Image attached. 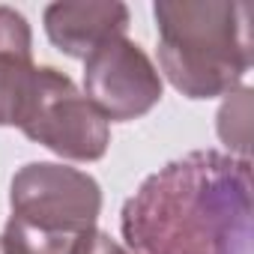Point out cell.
Instances as JSON below:
<instances>
[{
    "label": "cell",
    "mask_w": 254,
    "mask_h": 254,
    "mask_svg": "<svg viewBox=\"0 0 254 254\" xmlns=\"http://www.w3.org/2000/svg\"><path fill=\"white\" fill-rule=\"evenodd\" d=\"M72 254H132L129 248H126L123 242H117V239H111V233H105V230H90L78 245H75V251Z\"/></svg>",
    "instance_id": "9c48e42d"
},
{
    "label": "cell",
    "mask_w": 254,
    "mask_h": 254,
    "mask_svg": "<svg viewBox=\"0 0 254 254\" xmlns=\"http://www.w3.org/2000/svg\"><path fill=\"white\" fill-rule=\"evenodd\" d=\"M159 75L186 99H215L242 87L251 69V3L159 0Z\"/></svg>",
    "instance_id": "7a4b0ae2"
},
{
    "label": "cell",
    "mask_w": 254,
    "mask_h": 254,
    "mask_svg": "<svg viewBox=\"0 0 254 254\" xmlns=\"http://www.w3.org/2000/svg\"><path fill=\"white\" fill-rule=\"evenodd\" d=\"M102 212L99 183L63 162H30L9 183L6 254H72L96 230Z\"/></svg>",
    "instance_id": "3957f363"
},
{
    "label": "cell",
    "mask_w": 254,
    "mask_h": 254,
    "mask_svg": "<svg viewBox=\"0 0 254 254\" xmlns=\"http://www.w3.org/2000/svg\"><path fill=\"white\" fill-rule=\"evenodd\" d=\"M0 254H6V245H3V239H0Z\"/></svg>",
    "instance_id": "30bf717a"
},
{
    "label": "cell",
    "mask_w": 254,
    "mask_h": 254,
    "mask_svg": "<svg viewBox=\"0 0 254 254\" xmlns=\"http://www.w3.org/2000/svg\"><path fill=\"white\" fill-rule=\"evenodd\" d=\"M251 162L194 150L153 177L123 206L132 254H251Z\"/></svg>",
    "instance_id": "6da1fadb"
},
{
    "label": "cell",
    "mask_w": 254,
    "mask_h": 254,
    "mask_svg": "<svg viewBox=\"0 0 254 254\" xmlns=\"http://www.w3.org/2000/svg\"><path fill=\"white\" fill-rule=\"evenodd\" d=\"M33 69V36L27 18L12 6H0V126H18Z\"/></svg>",
    "instance_id": "52a82bcc"
},
{
    "label": "cell",
    "mask_w": 254,
    "mask_h": 254,
    "mask_svg": "<svg viewBox=\"0 0 254 254\" xmlns=\"http://www.w3.org/2000/svg\"><path fill=\"white\" fill-rule=\"evenodd\" d=\"M48 39L75 60H87L102 42L126 36L129 6L126 3H51L42 15Z\"/></svg>",
    "instance_id": "8992f818"
},
{
    "label": "cell",
    "mask_w": 254,
    "mask_h": 254,
    "mask_svg": "<svg viewBox=\"0 0 254 254\" xmlns=\"http://www.w3.org/2000/svg\"><path fill=\"white\" fill-rule=\"evenodd\" d=\"M218 138L230 153H236L239 159H248V144H251V90L248 87H236L233 93H227L218 111Z\"/></svg>",
    "instance_id": "ba28073f"
},
{
    "label": "cell",
    "mask_w": 254,
    "mask_h": 254,
    "mask_svg": "<svg viewBox=\"0 0 254 254\" xmlns=\"http://www.w3.org/2000/svg\"><path fill=\"white\" fill-rule=\"evenodd\" d=\"M81 93L108 123H129L162 102V75L138 42L114 36L84 60Z\"/></svg>",
    "instance_id": "5b68a950"
},
{
    "label": "cell",
    "mask_w": 254,
    "mask_h": 254,
    "mask_svg": "<svg viewBox=\"0 0 254 254\" xmlns=\"http://www.w3.org/2000/svg\"><path fill=\"white\" fill-rule=\"evenodd\" d=\"M18 129L69 162H99L111 144V123L90 105L75 81L54 66L33 69Z\"/></svg>",
    "instance_id": "277c9868"
}]
</instances>
